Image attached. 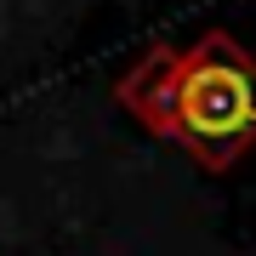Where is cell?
<instances>
[{"label": "cell", "mask_w": 256, "mask_h": 256, "mask_svg": "<svg viewBox=\"0 0 256 256\" xmlns=\"http://www.w3.org/2000/svg\"><path fill=\"white\" fill-rule=\"evenodd\" d=\"M171 142L188 148L205 171H228L256 142V57L228 28H210L182 52Z\"/></svg>", "instance_id": "cell-1"}, {"label": "cell", "mask_w": 256, "mask_h": 256, "mask_svg": "<svg viewBox=\"0 0 256 256\" xmlns=\"http://www.w3.org/2000/svg\"><path fill=\"white\" fill-rule=\"evenodd\" d=\"M176 74H182V52L176 46H148L114 86L120 108L131 120H142V126L154 131V137H165V142H171V131H176Z\"/></svg>", "instance_id": "cell-2"}]
</instances>
